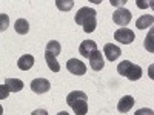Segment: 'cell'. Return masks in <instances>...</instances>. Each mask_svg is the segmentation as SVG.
Returning <instances> with one entry per match:
<instances>
[{
  "label": "cell",
  "instance_id": "obj_1",
  "mask_svg": "<svg viewBox=\"0 0 154 115\" xmlns=\"http://www.w3.org/2000/svg\"><path fill=\"white\" fill-rule=\"evenodd\" d=\"M75 23L83 26L85 32H94V29L97 28V12L93 8L83 6L77 11L75 14Z\"/></svg>",
  "mask_w": 154,
  "mask_h": 115
},
{
  "label": "cell",
  "instance_id": "obj_2",
  "mask_svg": "<svg viewBox=\"0 0 154 115\" xmlns=\"http://www.w3.org/2000/svg\"><path fill=\"white\" fill-rule=\"evenodd\" d=\"M68 106L74 111L75 115H86L88 112V97L82 91H72L66 97Z\"/></svg>",
  "mask_w": 154,
  "mask_h": 115
},
{
  "label": "cell",
  "instance_id": "obj_3",
  "mask_svg": "<svg viewBox=\"0 0 154 115\" xmlns=\"http://www.w3.org/2000/svg\"><path fill=\"white\" fill-rule=\"evenodd\" d=\"M117 72L123 77H126L128 80H131V81H136L139 80L140 77H142V68L134 65V63H131L130 60H123L120 61L119 65H117Z\"/></svg>",
  "mask_w": 154,
  "mask_h": 115
},
{
  "label": "cell",
  "instance_id": "obj_4",
  "mask_svg": "<svg viewBox=\"0 0 154 115\" xmlns=\"http://www.w3.org/2000/svg\"><path fill=\"white\" fill-rule=\"evenodd\" d=\"M112 22L116 25H119V26H126L128 23L131 22V12L128 11L126 8H119V9H116L114 11V14H112Z\"/></svg>",
  "mask_w": 154,
  "mask_h": 115
},
{
  "label": "cell",
  "instance_id": "obj_5",
  "mask_svg": "<svg viewBox=\"0 0 154 115\" xmlns=\"http://www.w3.org/2000/svg\"><path fill=\"white\" fill-rule=\"evenodd\" d=\"M134 38H136V34L134 31L131 29H126V28H122V29H117L114 32V40L116 42H119L122 45H130L134 42Z\"/></svg>",
  "mask_w": 154,
  "mask_h": 115
},
{
  "label": "cell",
  "instance_id": "obj_6",
  "mask_svg": "<svg viewBox=\"0 0 154 115\" xmlns=\"http://www.w3.org/2000/svg\"><path fill=\"white\" fill-rule=\"evenodd\" d=\"M66 69L74 75H85L86 74V65L77 58H69L66 61Z\"/></svg>",
  "mask_w": 154,
  "mask_h": 115
},
{
  "label": "cell",
  "instance_id": "obj_7",
  "mask_svg": "<svg viewBox=\"0 0 154 115\" xmlns=\"http://www.w3.org/2000/svg\"><path fill=\"white\" fill-rule=\"evenodd\" d=\"M89 66H91V69L93 71H96V72H99V71H102L103 69V66H105V60H103V55H102V52L97 49L96 52H93L91 55H89Z\"/></svg>",
  "mask_w": 154,
  "mask_h": 115
},
{
  "label": "cell",
  "instance_id": "obj_8",
  "mask_svg": "<svg viewBox=\"0 0 154 115\" xmlns=\"http://www.w3.org/2000/svg\"><path fill=\"white\" fill-rule=\"evenodd\" d=\"M49 87H51V83L46 78H34L31 81V91L35 94H45L49 91Z\"/></svg>",
  "mask_w": 154,
  "mask_h": 115
},
{
  "label": "cell",
  "instance_id": "obj_9",
  "mask_svg": "<svg viewBox=\"0 0 154 115\" xmlns=\"http://www.w3.org/2000/svg\"><path fill=\"white\" fill-rule=\"evenodd\" d=\"M96 51H97V43L94 40H85L79 46V54L86 57V58H89V55L93 52H96Z\"/></svg>",
  "mask_w": 154,
  "mask_h": 115
},
{
  "label": "cell",
  "instance_id": "obj_10",
  "mask_svg": "<svg viewBox=\"0 0 154 115\" xmlns=\"http://www.w3.org/2000/svg\"><path fill=\"white\" fill-rule=\"evenodd\" d=\"M103 54L106 55V58H108L109 61H116V60L120 57L122 51H120L119 46H116V45H112V43H106V45L103 46Z\"/></svg>",
  "mask_w": 154,
  "mask_h": 115
},
{
  "label": "cell",
  "instance_id": "obj_11",
  "mask_svg": "<svg viewBox=\"0 0 154 115\" xmlns=\"http://www.w3.org/2000/svg\"><path fill=\"white\" fill-rule=\"evenodd\" d=\"M134 106V98L131 95H125L119 100V103H117V109L120 114H126L128 111H131Z\"/></svg>",
  "mask_w": 154,
  "mask_h": 115
},
{
  "label": "cell",
  "instance_id": "obj_12",
  "mask_svg": "<svg viewBox=\"0 0 154 115\" xmlns=\"http://www.w3.org/2000/svg\"><path fill=\"white\" fill-rule=\"evenodd\" d=\"M17 66H19V69H22V71H29V69L34 66V57H32L31 54L22 55V57L19 58V61H17Z\"/></svg>",
  "mask_w": 154,
  "mask_h": 115
},
{
  "label": "cell",
  "instance_id": "obj_13",
  "mask_svg": "<svg viewBox=\"0 0 154 115\" xmlns=\"http://www.w3.org/2000/svg\"><path fill=\"white\" fill-rule=\"evenodd\" d=\"M5 86L9 89V92H19L23 89V81L19 78H6L5 80Z\"/></svg>",
  "mask_w": 154,
  "mask_h": 115
},
{
  "label": "cell",
  "instance_id": "obj_14",
  "mask_svg": "<svg viewBox=\"0 0 154 115\" xmlns=\"http://www.w3.org/2000/svg\"><path fill=\"white\" fill-rule=\"evenodd\" d=\"M152 23H154L152 16H140L136 22V28L137 29H148L149 26H152Z\"/></svg>",
  "mask_w": 154,
  "mask_h": 115
},
{
  "label": "cell",
  "instance_id": "obj_15",
  "mask_svg": "<svg viewBox=\"0 0 154 115\" xmlns=\"http://www.w3.org/2000/svg\"><path fill=\"white\" fill-rule=\"evenodd\" d=\"M14 29H16L17 34L25 35V34H28V31H29V23L25 20V19H19L14 23Z\"/></svg>",
  "mask_w": 154,
  "mask_h": 115
},
{
  "label": "cell",
  "instance_id": "obj_16",
  "mask_svg": "<svg viewBox=\"0 0 154 115\" xmlns=\"http://www.w3.org/2000/svg\"><path fill=\"white\" fill-rule=\"evenodd\" d=\"M45 60H46V63H48L49 69L53 71V72H59V71H60V65H59L57 58H56V57H54L53 54H49V52H45Z\"/></svg>",
  "mask_w": 154,
  "mask_h": 115
},
{
  "label": "cell",
  "instance_id": "obj_17",
  "mask_svg": "<svg viewBox=\"0 0 154 115\" xmlns=\"http://www.w3.org/2000/svg\"><path fill=\"white\" fill-rule=\"evenodd\" d=\"M60 51H62V46H60V43H59L57 40L48 42V45H46V52H49V54H53L54 57H57V55L60 54Z\"/></svg>",
  "mask_w": 154,
  "mask_h": 115
},
{
  "label": "cell",
  "instance_id": "obj_18",
  "mask_svg": "<svg viewBox=\"0 0 154 115\" xmlns=\"http://www.w3.org/2000/svg\"><path fill=\"white\" fill-rule=\"evenodd\" d=\"M56 5L62 11H69L72 8V5H74V0H66V2H65V0H57Z\"/></svg>",
  "mask_w": 154,
  "mask_h": 115
},
{
  "label": "cell",
  "instance_id": "obj_19",
  "mask_svg": "<svg viewBox=\"0 0 154 115\" xmlns=\"http://www.w3.org/2000/svg\"><path fill=\"white\" fill-rule=\"evenodd\" d=\"M9 26V17L6 14H0V32L6 31Z\"/></svg>",
  "mask_w": 154,
  "mask_h": 115
},
{
  "label": "cell",
  "instance_id": "obj_20",
  "mask_svg": "<svg viewBox=\"0 0 154 115\" xmlns=\"http://www.w3.org/2000/svg\"><path fill=\"white\" fill-rule=\"evenodd\" d=\"M9 97V89L5 84H0V100H5Z\"/></svg>",
  "mask_w": 154,
  "mask_h": 115
},
{
  "label": "cell",
  "instance_id": "obj_21",
  "mask_svg": "<svg viewBox=\"0 0 154 115\" xmlns=\"http://www.w3.org/2000/svg\"><path fill=\"white\" fill-rule=\"evenodd\" d=\"M134 115H154L152 109H148V108H142V109H137Z\"/></svg>",
  "mask_w": 154,
  "mask_h": 115
},
{
  "label": "cell",
  "instance_id": "obj_22",
  "mask_svg": "<svg viewBox=\"0 0 154 115\" xmlns=\"http://www.w3.org/2000/svg\"><path fill=\"white\" fill-rule=\"evenodd\" d=\"M151 37H152V32H149V37H146V40H145V48L148 51H152V46H151Z\"/></svg>",
  "mask_w": 154,
  "mask_h": 115
},
{
  "label": "cell",
  "instance_id": "obj_23",
  "mask_svg": "<svg viewBox=\"0 0 154 115\" xmlns=\"http://www.w3.org/2000/svg\"><path fill=\"white\" fill-rule=\"evenodd\" d=\"M31 115H48V112H46L45 109H35Z\"/></svg>",
  "mask_w": 154,
  "mask_h": 115
},
{
  "label": "cell",
  "instance_id": "obj_24",
  "mask_svg": "<svg viewBox=\"0 0 154 115\" xmlns=\"http://www.w3.org/2000/svg\"><path fill=\"white\" fill-rule=\"evenodd\" d=\"M137 3H139V8H146V6L152 5V2H149V3H146V2H137Z\"/></svg>",
  "mask_w": 154,
  "mask_h": 115
},
{
  "label": "cell",
  "instance_id": "obj_25",
  "mask_svg": "<svg viewBox=\"0 0 154 115\" xmlns=\"http://www.w3.org/2000/svg\"><path fill=\"white\" fill-rule=\"evenodd\" d=\"M111 5H114V6H122V5H125V0H123V2H116V0H111Z\"/></svg>",
  "mask_w": 154,
  "mask_h": 115
},
{
  "label": "cell",
  "instance_id": "obj_26",
  "mask_svg": "<svg viewBox=\"0 0 154 115\" xmlns=\"http://www.w3.org/2000/svg\"><path fill=\"white\" fill-rule=\"evenodd\" d=\"M57 115H69V114H68V112H65V111H62V112H59Z\"/></svg>",
  "mask_w": 154,
  "mask_h": 115
},
{
  "label": "cell",
  "instance_id": "obj_27",
  "mask_svg": "<svg viewBox=\"0 0 154 115\" xmlns=\"http://www.w3.org/2000/svg\"><path fill=\"white\" fill-rule=\"evenodd\" d=\"M0 115H3V108L0 106Z\"/></svg>",
  "mask_w": 154,
  "mask_h": 115
}]
</instances>
